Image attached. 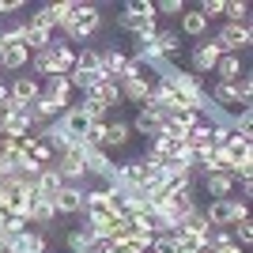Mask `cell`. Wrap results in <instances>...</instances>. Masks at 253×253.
<instances>
[{"mask_svg":"<svg viewBox=\"0 0 253 253\" xmlns=\"http://www.w3.org/2000/svg\"><path fill=\"white\" fill-rule=\"evenodd\" d=\"M102 27V15H98V4H87V0H72V19L61 27V38L68 45L72 42H91Z\"/></svg>","mask_w":253,"mask_h":253,"instance_id":"cell-1","label":"cell"},{"mask_svg":"<svg viewBox=\"0 0 253 253\" xmlns=\"http://www.w3.org/2000/svg\"><path fill=\"white\" fill-rule=\"evenodd\" d=\"M204 219L208 227H219V231H231L238 219H250V204L238 201V197H223V201H208L204 204Z\"/></svg>","mask_w":253,"mask_h":253,"instance_id":"cell-2","label":"cell"},{"mask_svg":"<svg viewBox=\"0 0 253 253\" xmlns=\"http://www.w3.org/2000/svg\"><path fill=\"white\" fill-rule=\"evenodd\" d=\"M211 42L219 45V53H250V45H253V27L250 23H223L219 31L211 34Z\"/></svg>","mask_w":253,"mask_h":253,"instance_id":"cell-3","label":"cell"},{"mask_svg":"<svg viewBox=\"0 0 253 253\" xmlns=\"http://www.w3.org/2000/svg\"><path fill=\"white\" fill-rule=\"evenodd\" d=\"M53 170L61 174L64 185H84L87 181V159H84V144H76V148L61 151V155L53 159Z\"/></svg>","mask_w":253,"mask_h":253,"instance_id":"cell-4","label":"cell"},{"mask_svg":"<svg viewBox=\"0 0 253 253\" xmlns=\"http://www.w3.org/2000/svg\"><path fill=\"white\" fill-rule=\"evenodd\" d=\"M114 201H110V189L106 185H98V189H87V201H84V219L91 223V227H98L102 231L106 223L114 219Z\"/></svg>","mask_w":253,"mask_h":253,"instance_id":"cell-5","label":"cell"},{"mask_svg":"<svg viewBox=\"0 0 253 253\" xmlns=\"http://www.w3.org/2000/svg\"><path fill=\"white\" fill-rule=\"evenodd\" d=\"M219 57H223L219 45L211 42V38H201V42L193 45V53H189V72L193 76H211V68H215Z\"/></svg>","mask_w":253,"mask_h":253,"instance_id":"cell-6","label":"cell"},{"mask_svg":"<svg viewBox=\"0 0 253 253\" xmlns=\"http://www.w3.org/2000/svg\"><path fill=\"white\" fill-rule=\"evenodd\" d=\"M128 57H132V53L117 49V45H106V49H98V72H102L106 80H121V76L128 72Z\"/></svg>","mask_w":253,"mask_h":253,"instance_id":"cell-7","label":"cell"},{"mask_svg":"<svg viewBox=\"0 0 253 253\" xmlns=\"http://www.w3.org/2000/svg\"><path fill=\"white\" fill-rule=\"evenodd\" d=\"M84 201H87L84 185H61L53 197V208H57V215H84Z\"/></svg>","mask_w":253,"mask_h":253,"instance_id":"cell-8","label":"cell"},{"mask_svg":"<svg viewBox=\"0 0 253 253\" xmlns=\"http://www.w3.org/2000/svg\"><path fill=\"white\" fill-rule=\"evenodd\" d=\"M8 91H11V102H15V106H34L38 98H42V80H34V76L19 72V76L8 84Z\"/></svg>","mask_w":253,"mask_h":253,"instance_id":"cell-9","label":"cell"},{"mask_svg":"<svg viewBox=\"0 0 253 253\" xmlns=\"http://www.w3.org/2000/svg\"><path fill=\"white\" fill-rule=\"evenodd\" d=\"M84 159H87V178H98L102 185L117 174V163L110 159V151H102V148H84Z\"/></svg>","mask_w":253,"mask_h":253,"instance_id":"cell-10","label":"cell"},{"mask_svg":"<svg viewBox=\"0 0 253 253\" xmlns=\"http://www.w3.org/2000/svg\"><path fill=\"white\" fill-rule=\"evenodd\" d=\"M132 144V125L125 117H110L106 121V140H102V151H121Z\"/></svg>","mask_w":253,"mask_h":253,"instance_id":"cell-11","label":"cell"},{"mask_svg":"<svg viewBox=\"0 0 253 253\" xmlns=\"http://www.w3.org/2000/svg\"><path fill=\"white\" fill-rule=\"evenodd\" d=\"M49 64H53V76H68L76 68V45H68L64 38H53L49 45Z\"/></svg>","mask_w":253,"mask_h":253,"instance_id":"cell-12","label":"cell"},{"mask_svg":"<svg viewBox=\"0 0 253 253\" xmlns=\"http://www.w3.org/2000/svg\"><path fill=\"white\" fill-rule=\"evenodd\" d=\"M27 223H31L34 231L49 234V227L57 223V208H53V201H45V197H34L31 211H27Z\"/></svg>","mask_w":253,"mask_h":253,"instance_id":"cell-13","label":"cell"},{"mask_svg":"<svg viewBox=\"0 0 253 253\" xmlns=\"http://www.w3.org/2000/svg\"><path fill=\"white\" fill-rule=\"evenodd\" d=\"M57 125H61L72 140H84V136H87V128H91V121H87V114L80 110V106H68V110L57 117Z\"/></svg>","mask_w":253,"mask_h":253,"instance_id":"cell-14","label":"cell"},{"mask_svg":"<svg viewBox=\"0 0 253 253\" xmlns=\"http://www.w3.org/2000/svg\"><path fill=\"white\" fill-rule=\"evenodd\" d=\"M242 72H246V64H242V57H238V53H223L219 61H215V68H211L215 84H234Z\"/></svg>","mask_w":253,"mask_h":253,"instance_id":"cell-15","label":"cell"},{"mask_svg":"<svg viewBox=\"0 0 253 253\" xmlns=\"http://www.w3.org/2000/svg\"><path fill=\"white\" fill-rule=\"evenodd\" d=\"M163 121H167V114H155V110H144V106H140V114L132 117V121H128V125H132V136H155L159 128H163Z\"/></svg>","mask_w":253,"mask_h":253,"instance_id":"cell-16","label":"cell"},{"mask_svg":"<svg viewBox=\"0 0 253 253\" xmlns=\"http://www.w3.org/2000/svg\"><path fill=\"white\" fill-rule=\"evenodd\" d=\"M42 95L68 110V106H72V84H68V76H49V80H42Z\"/></svg>","mask_w":253,"mask_h":253,"instance_id":"cell-17","label":"cell"},{"mask_svg":"<svg viewBox=\"0 0 253 253\" xmlns=\"http://www.w3.org/2000/svg\"><path fill=\"white\" fill-rule=\"evenodd\" d=\"M178 34H185V38H197V42H201L204 34H208V19H204L197 8H185V11H181V19H178Z\"/></svg>","mask_w":253,"mask_h":253,"instance_id":"cell-18","label":"cell"},{"mask_svg":"<svg viewBox=\"0 0 253 253\" xmlns=\"http://www.w3.org/2000/svg\"><path fill=\"white\" fill-rule=\"evenodd\" d=\"M201 185H204V193H208L211 201H223V197H231V193H234L238 181H234L231 174H201Z\"/></svg>","mask_w":253,"mask_h":253,"instance_id":"cell-19","label":"cell"},{"mask_svg":"<svg viewBox=\"0 0 253 253\" xmlns=\"http://www.w3.org/2000/svg\"><path fill=\"white\" fill-rule=\"evenodd\" d=\"M31 64V49L27 45H4L0 53V72H27Z\"/></svg>","mask_w":253,"mask_h":253,"instance_id":"cell-20","label":"cell"},{"mask_svg":"<svg viewBox=\"0 0 253 253\" xmlns=\"http://www.w3.org/2000/svg\"><path fill=\"white\" fill-rule=\"evenodd\" d=\"M84 98H98V102H102V106H110V110H114V106L121 110V91H117V80H106V76L98 80L95 87H91V91H87Z\"/></svg>","mask_w":253,"mask_h":253,"instance_id":"cell-21","label":"cell"},{"mask_svg":"<svg viewBox=\"0 0 253 253\" xmlns=\"http://www.w3.org/2000/svg\"><path fill=\"white\" fill-rule=\"evenodd\" d=\"M11 253H49V238L31 227V231L19 234V242H15V250H11Z\"/></svg>","mask_w":253,"mask_h":253,"instance_id":"cell-22","label":"cell"},{"mask_svg":"<svg viewBox=\"0 0 253 253\" xmlns=\"http://www.w3.org/2000/svg\"><path fill=\"white\" fill-rule=\"evenodd\" d=\"M117 91H121V102H132V106H144L151 95V87L136 84V80H117Z\"/></svg>","mask_w":253,"mask_h":253,"instance_id":"cell-23","label":"cell"},{"mask_svg":"<svg viewBox=\"0 0 253 253\" xmlns=\"http://www.w3.org/2000/svg\"><path fill=\"white\" fill-rule=\"evenodd\" d=\"M61 185H64V181H61V174H57L53 167H45L42 174H38V181H34V189H38V197H45V201H53Z\"/></svg>","mask_w":253,"mask_h":253,"instance_id":"cell-24","label":"cell"},{"mask_svg":"<svg viewBox=\"0 0 253 253\" xmlns=\"http://www.w3.org/2000/svg\"><path fill=\"white\" fill-rule=\"evenodd\" d=\"M167 121H170V125H178L181 132H189V128L201 121V114H197V110H189V106H178V110H170V114H167Z\"/></svg>","mask_w":253,"mask_h":253,"instance_id":"cell-25","label":"cell"},{"mask_svg":"<svg viewBox=\"0 0 253 253\" xmlns=\"http://www.w3.org/2000/svg\"><path fill=\"white\" fill-rule=\"evenodd\" d=\"M27 159L31 163H38V167H53V148L45 144V140H31V148H27Z\"/></svg>","mask_w":253,"mask_h":253,"instance_id":"cell-26","label":"cell"},{"mask_svg":"<svg viewBox=\"0 0 253 253\" xmlns=\"http://www.w3.org/2000/svg\"><path fill=\"white\" fill-rule=\"evenodd\" d=\"M76 68L80 72H98V45H80L76 49Z\"/></svg>","mask_w":253,"mask_h":253,"instance_id":"cell-27","label":"cell"},{"mask_svg":"<svg viewBox=\"0 0 253 253\" xmlns=\"http://www.w3.org/2000/svg\"><path fill=\"white\" fill-rule=\"evenodd\" d=\"M223 15H227V23H250V4L246 0H227Z\"/></svg>","mask_w":253,"mask_h":253,"instance_id":"cell-28","label":"cell"},{"mask_svg":"<svg viewBox=\"0 0 253 253\" xmlns=\"http://www.w3.org/2000/svg\"><path fill=\"white\" fill-rule=\"evenodd\" d=\"M121 11L136 15V19H159V15H155V0H128Z\"/></svg>","mask_w":253,"mask_h":253,"instance_id":"cell-29","label":"cell"},{"mask_svg":"<svg viewBox=\"0 0 253 253\" xmlns=\"http://www.w3.org/2000/svg\"><path fill=\"white\" fill-rule=\"evenodd\" d=\"M231 238H234V242H238V246L246 250V246L253 242V223H250V219H238V223L231 227Z\"/></svg>","mask_w":253,"mask_h":253,"instance_id":"cell-30","label":"cell"},{"mask_svg":"<svg viewBox=\"0 0 253 253\" xmlns=\"http://www.w3.org/2000/svg\"><path fill=\"white\" fill-rule=\"evenodd\" d=\"M223 4H227V0H201V4H197V11L211 23V19H219V15H223Z\"/></svg>","mask_w":253,"mask_h":253,"instance_id":"cell-31","label":"cell"},{"mask_svg":"<svg viewBox=\"0 0 253 253\" xmlns=\"http://www.w3.org/2000/svg\"><path fill=\"white\" fill-rule=\"evenodd\" d=\"M181 11H185V0H159L155 4V15H178L181 19Z\"/></svg>","mask_w":253,"mask_h":253,"instance_id":"cell-32","label":"cell"},{"mask_svg":"<svg viewBox=\"0 0 253 253\" xmlns=\"http://www.w3.org/2000/svg\"><path fill=\"white\" fill-rule=\"evenodd\" d=\"M102 140H106V125H91L80 144H84V148H102Z\"/></svg>","mask_w":253,"mask_h":253,"instance_id":"cell-33","label":"cell"},{"mask_svg":"<svg viewBox=\"0 0 253 253\" xmlns=\"http://www.w3.org/2000/svg\"><path fill=\"white\" fill-rule=\"evenodd\" d=\"M151 253H178V242L170 234H155L151 238Z\"/></svg>","mask_w":253,"mask_h":253,"instance_id":"cell-34","label":"cell"},{"mask_svg":"<svg viewBox=\"0 0 253 253\" xmlns=\"http://www.w3.org/2000/svg\"><path fill=\"white\" fill-rule=\"evenodd\" d=\"M114 253H148V246L136 238H125V242H114Z\"/></svg>","mask_w":253,"mask_h":253,"instance_id":"cell-35","label":"cell"},{"mask_svg":"<svg viewBox=\"0 0 253 253\" xmlns=\"http://www.w3.org/2000/svg\"><path fill=\"white\" fill-rule=\"evenodd\" d=\"M27 0H0V15H11V11H23Z\"/></svg>","mask_w":253,"mask_h":253,"instance_id":"cell-36","label":"cell"},{"mask_svg":"<svg viewBox=\"0 0 253 253\" xmlns=\"http://www.w3.org/2000/svg\"><path fill=\"white\" fill-rule=\"evenodd\" d=\"M211 253H246V250H242V246H238V242H227V246H215V250H211Z\"/></svg>","mask_w":253,"mask_h":253,"instance_id":"cell-37","label":"cell"},{"mask_svg":"<svg viewBox=\"0 0 253 253\" xmlns=\"http://www.w3.org/2000/svg\"><path fill=\"white\" fill-rule=\"evenodd\" d=\"M0 53H4V31H0Z\"/></svg>","mask_w":253,"mask_h":253,"instance_id":"cell-38","label":"cell"},{"mask_svg":"<svg viewBox=\"0 0 253 253\" xmlns=\"http://www.w3.org/2000/svg\"><path fill=\"white\" fill-rule=\"evenodd\" d=\"M0 253H11V250H8V246H0Z\"/></svg>","mask_w":253,"mask_h":253,"instance_id":"cell-39","label":"cell"},{"mask_svg":"<svg viewBox=\"0 0 253 253\" xmlns=\"http://www.w3.org/2000/svg\"><path fill=\"white\" fill-rule=\"evenodd\" d=\"M204 253H208V250H204Z\"/></svg>","mask_w":253,"mask_h":253,"instance_id":"cell-40","label":"cell"},{"mask_svg":"<svg viewBox=\"0 0 253 253\" xmlns=\"http://www.w3.org/2000/svg\"><path fill=\"white\" fill-rule=\"evenodd\" d=\"M148 253H151V250H148Z\"/></svg>","mask_w":253,"mask_h":253,"instance_id":"cell-41","label":"cell"},{"mask_svg":"<svg viewBox=\"0 0 253 253\" xmlns=\"http://www.w3.org/2000/svg\"><path fill=\"white\" fill-rule=\"evenodd\" d=\"M84 253H87V250H84Z\"/></svg>","mask_w":253,"mask_h":253,"instance_id":"cell-42","label":"cell"}]
</instances>
